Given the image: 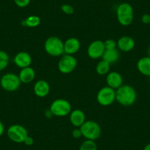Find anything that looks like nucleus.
<instances>
[{"mask_svg": "<svg viewBox=\"0 0 150 150\" xmlns=\"http://www.w3.org/2000/svg\"><path fill=\"white\" fill-rule=\"evenodd\" d=\"M137 99V92L129 85H122L116 90V101L125 107L132 106Z\"/></svg>", "mask_w": 150, "mask_h": 150, "instance_id": "obj_1", "label": "nucleus"}, {"mask_svg": "<svg viewBox=\"0 0 150 150\" xmlns=\"http://www.w3.org/2000/svg\"><path fill=\"white\" fill-rule=\"evenodd\" d=\"M116 18L121 25L124 27L130 25L134 20V10L132 5L123 2L116 8Z\"/></svg>", "mask_w": 150, "mask_h": 150, "instance_id": "obj_2", "label": "nucleus"}, {"mask_svg": "<svg viewBox=\"0 0 150 150\" xmlns=\"http://www.w3.org/2000/svg\"><path fill=\"white\" fill-rule=\"evenodd\" d=\"M44 50L52 57H61L64 54V42L57 36H50L44 43Z\"/></svg>", "mask_w": 150, "mask_h": 150, "instance_id": "obj_3", "label": "nucleus"}, {"mask_svg": "<svg viewBox=\"0 0 150 150\" xmlns=\"http://www.w3.org/2000/svg\"><path fill=\"white\" fill-rule=\"evenodd\" d=\"M82 135L86 140L96 141L99 139L102 134V129L99 124L93 120H86L80 127Z\"/></svg>", "mask_w": 150, "mask_h": 150, "instance_id": "obj_4", "label": "nucleus"}, {"mask_svg": "<svg viewBox=\"0 0 150 150\" xmlns=\"http://www.w3.org/2000/svg\"><path fill=\"white\" fill-rule=\"evenodd\" d=\"M50 112L52 116L57 117H65L70 114L71 112V105L65 99H57L53 101L50 107Z\"/></svg>", "mask_w": 150, "mask_h": 150, "instance_id": "obj_5", "label": "nucleus"}, {"mask_svg": "<svg viewBox=\"0 0 150 150\" xmlns=\"http://www.w3.org/2000/svg\"><path fill=\"white\" fill-rule=\"evenodd\" d=\"M21 80L18 75L13 72L5 74L0 78V86L8 92H14L21 86Z\"/></svg>", "mask_w": 150, "mask_h": 150, "instance_id": "obj_6", "label": "nucleus"}, {"mask_svg": "<svg viewBox=\"0 0 150 150\" xmlns=\"http://www.w3.org/2000/svg\"><path fill=\"white\" fill-rule=\"evenodd\" d=\"M7 135L11 141L16 144L24 143V140L29 135L28 131L21 125H12L7 129Z\"/></svg>", "mask_w": 150, "mask_h": 150, "instance_id": "obj_7", "label": "nucleus"}, {"mask_svg": "<svg viewBox=\"0 0 150 150\" xmlns=\"http://www.w3.org/2000/svg\"><path fill=\"white\" fill-rule=\"evenodd\" d=\"M96 101L103 107L112 105L116 101V90L109 86H105L99 90L96 94Z\"/></svg>", "mask_w": 150, "mask_h": 150, "instance_id": "obj_8", "label": "nucleus"}, {"mask_svg": "<svg viewBox=\"0 0 150 150\" xmlns=\"http://www.w3.org/2000/svg\"><path fill=\"white\" fill-rule=\"evenodd\" d=\"M77 66V60L74 55L64 54L61 56L57 63V68L60 72L64 74H68L76 69Z\"/></svg>", "mask_w": 150, "mask_h": 150, "instance_id": "obj_9", "label": "nucleus"}, {"mask_svg": "<svg viewBox=\"0 0 150 150\" xmlns=\"http://www.w3.org/2000/svg\"><path fill=\"white\" fill-rule=\"evenodd\" d=\"M105 51V47L104 41L101 40H95L92 41L88 47L87 54L91 59L98 60L102 58Z\"/></svg>", "mask_w": 150, "mask_h": 150, "instance_id": "obj_10", "label": "nucleus"}, {"mask_svg": "<svg viewBox=\"0 0 150 150\" xmlns=\"http://www.w3.org/2000/svg\"><path fill=\"white\" fill-rule=\"evenodd\" d=\"M32 62V56L27 52H19L13 57L14 64L21 69L31 66Z\"/></svg>", "mask_w": 150, "mask_h": 150, "instance_id": "obj_11", "label": "nucleus"}, {"mask_svg": "<svg viewBox=\"0 0 150 150\" xmlns=\"http://www.w3.org/2000/svg\"><path fill=\"white\" fill-rule=\"evenodd\" d=\"M81 44L78 38L75 37L69 38L64 41V54L74 55L78 52Z\"/></svg>", "mask_w": 150, "mask_h": 150, "instance_id": "obj_12", "label": "nucleus"}, {"mask_svg": "<svg viewBox=\"0 0 150 150\" xmlns=\"http://www.w3.org/2000/svg\"><path fill=\"white\" fill-rule=\"evenodd\" d=\"M33 91L38 97H46L50 92V83L44 80H38L35 83L33 86Z\"/></svg>", "mask_w": 150, "mask_h": 150, "instance_id": "obj_13", "label": "nucleus"}, {"mask_svg": "<svg viewBox=\"0 0 150 150\" xmlns=\"http://www.w3.org/2000/svg\"><path fill=\"white\" fill-rule=\"evenodd\" d=\"M135 47V41L132 37L124 35L119 38L117 41V49L123 52H129Z\"/></svg>", "mask_w": 150, "mask_h": 150, "instance_id": "obj_14", "label": "nucleus"}, {"mask_svg": "<svg viewBox=\"0 0 150 150\" xmlns=\"http://www.w3.org/2000/svg\"><path fill=\"white\" fill-rule=\"evenodd\" d=\"M123 77L120 73L117 71H110L106 75V83L108 86L116 89L123 85Z\"/></svg>", "mask_w": 150, "mask_h": 150, "instance_id": "obj_15", "label": "nucleus"}, {"mask_svg": "<svg viewBox=\"0 0 150 150\" xmlns=\"http://www.w3.org/2000/svg\"><path fill=\"white\" fill-rule=\"evenodd\" d=\"M69 120L74 127L80 128L86 121V114L80 109L72 110L69 114Z\"/></svg>", "mask_w": 150, "mask_h": 150, "instance_id": "obj_16", "label": "nucleus"}, {"mask_svg": "<svg viewBox=\"0 0 150 150\" xmlns=\"http://www.w3.org/2000/svg\"><path fill=\"white\" fill-rule=\"evenodd\" d=\"M18 75L21 83L28 84L34 81L36 74L35 69L31 66H29V67L21 69Z\"/></svg>", "mask_w": 150, "mask_h": 150, "instance_id": "obj_17", "label": "nucleus"}, {"mask_svg": "<svg viewBox=\"0 0 150 150\" xmlns=\"http://www.w3.org/2000/svg\"><path fill=\"white\" fill-rule=\"evenodd\" d=\"M137 69L141 74L150 77V57L148 56L142 57L137 62Z\"/></svg>", "mask_w": 150, "mask_h": 150, "instance_id": "obj_18", "label": "nucleus"}, {"mask_svg": "<svg viewBox=\"0 0 150 150\" xmlns=\"http://www.w3.org/2000/svg\"><path fill=\"white\" fill-rule=\"evenodd\" d=\"M119 57H120V54H119V52L118 49L105 50V52H104L103 55L102 57V59L111 65L112 63H116L119 59Z\"/></svg>", "mask_w": 150, "mask_h": 150, "instance_id": "obj_19", "label": "nucleus"}, {"mask_svg": "<svg viewBox=\"0 0 150 150\" xmlns=\"http://www.w3.org/2000/svg\"><path fill=\"white\" fill-rule=\"evenodd\" d=\"M110 64L102 59L96 64V71L98 74L101 76L108 74L110 72Z\"/></svg>", "mask_w": 150, "mask_h": 150, "instance_id": "obj_20", "label": "nucleus"}, {"mask_svg": "<svg viewBox=\"0 0 150 150\" xmlns=\"http://www.w3.org/2000/svg\"><path fill=\"white\" fill-rule=\"evenodd\" d=\"M23 24H24V25L30 27V28H35V27H37L38 26L40 25L41 18L38 16L31 15L27 17L24 21H23Z\"/></svg>", "mask_w": 150, "mask_h": 150, "instance_id": "obj_21", "label": "nucleus"}, {"mask_svg": "<svg viewBox=\"0 0 150 150\" xmlns=\"http://www.w3.org/2000/svg\"><path fill=\"white\" fill-rule=\"evenodd\" d=\"M10 63L9 54L3 50H0V71L5 70Z\"/></svg>", "mask_w": 150, "mask_h": 150, "instance_id": "obj_22", "label": "nucleus"}, {"mask_svg": "<svg viewBox=\"0 0 150 150\" xmlns=\"http://www.w3.org/2000/svg\"><path fill=\"white\" fill-rule=\"evenodd\" d=\"M97 145L94 141L86 140L80 146L79 150H97Z\"/></svg>", "mask_w": 150, "mask_h": 150, "instance_id": "obj_23", "label": "nucleus"}, {"mask_svg": "<svg viewBox=\"0 0 150 150\" xmlns=\"http://www.w3.org/2000/svg\"><path fill=\"white\" fill-rule=\"evenodd\" d=\"M105 50H115L117 49V41L113 39H107L104 41Z\"/></svg>", "mask_w": 150, "mask_h": 150, "instance_id": "obj_24", "label": "nucleus"}, {"mask_svg": "<svg viewBox=\"0 0 150 150\" xmlns=\"http://www.w3.org/2000/svg\"><path fill=\"white\" fill-rule=\"evenodd\" d=\"M60 9H61L62 12L64 13L66 15H71L74 12V7L71 6V5H69V4H63V5H62Z\"/></svg>", "mask_w": 150, "mask_h": 150, "instance_id": "obj_25", "label": "nucleus"}, {"mask_svg": "<svg viewBox=\"0 0 150 150\" xmlns=\"http://www.w3.org/2000/svg\"><path fill=\"white\" fill-rule=\"evenodd\" d=\"M13 2L15 5L18 8H24L30 5L31 0H13Z\"/></svg>", "mask_w": 150, "mask_h": 150, "instance_id": "obj_26", "label": "nucleus"}, {"mask_svg": "<svg viewBox=\"0 0 150 150\" xmlns=\"http://www.w3.org/2000/svg\"><path fill=\"white\" fill-rule=\"evenodd\" d=\"M71 135L74 138H76V139H78V138H81L83 135H82V132H81V130H80V128L75 127L74 129L72 130Z\"/></svg>", "mask_w": 150, "mask_h": 150, "instance_id": "obj_27", "label": "nucleus"}, {"mask_svg": "<svg viewBox=\"0 0 150 150\" xmlns=\"http://www.w3.org/2000/svg\"><path fill=\"white\" fill-rule=\"evenodd\" d=\"M141 21L145 24H150V14H144L141 16Z\"/></svg>", "mask_w": 150, "mask_h": 150, "instance_id": "obj_28", "label": "nucleus"}, {"mask_svg": "<svg viewBox=\"0 0 150 150\" xmlns=\"http://www.w3.org/2000/svg\"><path fill=\"white\" fill-rule=\"evenodd\" d=\"M23 144H24L25 145L29 146H32L33 144H34V139H33V137L28 135V136L25 138V140H24Z\"/></svg>", "mask_w": 150, "mask_h": 150, "instance_id": "obj_29", "label": "nucleus"}, {"mask_svg": "<svg viewBox=\"0 0 150 150\" xmlns=\"http://www.w3.org/2000/svg\"><path fill=\"white\" fill-rule=\"evenodd\" d=\"M5 125H4V124L0 121V137L3 135V134L5 133Z\"/></svg>", "mask_w": 150, "mask_h": 150, "instance_id": "obj_30", "label": "nucleus"}, {"mask_svg": "<svg viewBox=\"0 0 150 150\" xmlns=\"http://www.w3.org/2000/svg\"><path fill=\"white\" fill-rule=\"evenodd\" d=\"M143 150H150V143L147 144L144 147Z\"/></svg>", "mask_w": 150, "mask_h": 150, "instance_id": "obj_31", "label": "nucleus"}, {"mask_svg": "<svg viewBox=\"0 0 150 150\" xmlns=\"http://www.w3.org/2000/svg\"><path fill=\"white\" fill-rule=\"evenodd\" d=\"M147 54H148L147 56L150 57V46H149V47L148 48V50H147Z\"/></svg>", "mask_w": 150, "mask_h": 150, "instance_id": "obj_32", "label": "nucleus"}, {"mask_svg": "<svg viewBox=\"0 0 150 150\" xmlns=\"http://www.w3.org/2000/svg\"><path fill=\"white\" fill-rule=\"evenodd\" d=\"M149 93H150V87H149Z\"/></svg>", "mask_w": 150, "mask_h": 150, "instance_id": "obj_33", "label": "nucleus"}]
</instances>
